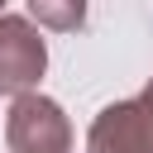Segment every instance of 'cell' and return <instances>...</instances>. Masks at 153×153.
<instances>
[{"label": "cell", "mask_w": 153, "mask_h": 153, "mask_svg": "<svg viewBox=\"0 0 153 153\" xmlns=\"http://www.w3.org/2000/svg\"><path fill=\"white\" fill-rule=\"evenodd\" d=\"M5 143L10 153H72V124L53 96L19 91L5 115Z\"/></svg>", "instance_id": "cell-1"}, {"label": "cell", "mask_w": 153, "mask_h": 153, "mask_svg": "<svg viewBox=\"0 0 153 153\" xmlns=\"http://www.w3.org/2000/svg\"><path fill=\"white\" fill-rule=\"evenodd\" d=\"M43 67H48V43L38 38L33 19L0 14V96L33 91Z\"/></svg>", "instance_id": "cell-2"}, {"label": "cell", "mask_w": 153, "mask_h": 153, "mask_svg": "<svg viewBox=\"0 0 153 153\" xmlns=\"http://www.w3.org/2000/svg\"><path fill=\"white\" fill-rule=\"evenodd\" d=\"M86 148L91 153H153V100L129 96V100L105 105L91 120Z\"/></svg>", "instance_id": "cell-3"}, {"label": "cell", "mask_w": 153, "mask_h": 153, "mask_svg": "<svg viewBox=\"0 0 153 153\" xmlns=\"http://www.w3.org/2000/svg\"><path fill=\"white\" fill-rule=\"evenodd\" d=\"M29 19L53 33H76L86 24V0H29Z\"/></svg>", "instance_id": "cell-4"}, {"label": "cell", "mask_w": 153, "mask_h": 153, "mask_svg": "<svg viewBox=\"0 0 153 153\" xmlns=\"http://www.w3.org/2000/svg\"><path fill=\"white\" fill-rule=\"evenodd\" d=\"M143 96H148V100H153V81H148V86H143Z\"/></svg>", "instance_id": "cell-5"}, {"label": "cell", "mask_w": 153, "mask_h": 153, "mask_svg": "<svg viewBox=\"0 0 153 153\" xmlns=\"http://www.w3.org/2000/svg\"><path fill=\"white\" fill-rule=\"evenodd\" d=\"M0 10H5V0H0Z\"/></svg>", "instance_id": "cell-6"}]
</instances>
